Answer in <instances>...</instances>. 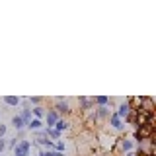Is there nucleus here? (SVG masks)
I'll return each instance as SVG.
<instances>
[{
	"label": "nucleus",
	"mask_w": 156,
	"mask_h": 156,
	"mask_svg": "<svg viewBox=\"0 0 156 156\" xmlns=\"http://www.w3.org/2000/svg\"><path fill=\"white\" fill-rule=\"evenodd\" d=\"M29 150H31V143H29V140L20 139L18 144L12 148V152H14V156H29Z\"/></svg>",
	"instance_id": "1"
},
{
	"label": "nucleus",
	"mask_w": 156,
	"mask_h": 156,
	"mask_svg": "<svg viewBox=\"0 0 156 156\" xmlns=\"http://www.w3.org/2000/svg\"><path fill=\"white\" fill-rule=\"evenodd\" d=\"M55 111H57L58 115H66V113H70V107H68V104H66V100H65V98H57Z\"/></svg>",
	"instance_id": "2"
},
{
	"label": "nucleus",
	"mask_w": 156,
	"mask_h": 156,
	"mask_svg": "<svg viewBox=\"0 0 156 156\" xmlns=\"http://www.w3.org/2000/svg\"><path fill=\"white\" fill-rule=\"evenodd\" d=\"M107 117H109V107H107V105H101V107H98V109L94 111L92 119H94V121H100V119H107Z\"/></svg>",
	"instance_id": "3"
},
{
	"label": "nucleus",
	"mask_w": 156,
	"mask_h": 156,
	"mask_svg": "<svg viewBox=\"0 0 156 156\" xmlns=\"http://www.w3.org/2000/svg\"><path fill=\"white\" fill-rule=\"evenodd\" d=\"M129 111H131V104H129V101H125V104H121L119 107H117L115 115L119 117V119H127V117H129Z\"/></svg>",
	"instance_id": "4"
},
{
	"label": "nucleus",
	"mask_w": 156,
	"mask_h": 156,
	"mask_svg": "<svg viewBox=\"0 0 156 156\" xmlns=\"http://www.w3.org/2000/svg\"><path fill=\"white\" fill-rule=\"evenodd\" d=\"M45 117H47V127H55V123H57L58 119H61L55 109H49L47 113H45Z\"/></svg>",
	"instance_id": "5"
},
{
	"label": "nucleus",
	"mask_w": 156,
	"mask_h": 156,
	"mask_svg": "<svg viewBox=\"0 0 156 156\" xmlns=\"http://www.w3.org/2000/svg\"><path fill=\"white\" fill-rule=\"evenodd\" d=\"M109 125L113 127L115 131H121L123 129V119H119L115 113H109Z\"/></svg>",
	"instance_id": "6"
},
{
	"label": "nucleus",
	"mask_w": 156,
	"mask_h": 156,
	"mask_svg": "<svg viewBox=\"0 0 156 156\" xmlns=\"http://www.w3.org/2000/svg\"><path fill=\"white\" fill-rule=\"evenodd\" d=\"M2 101H4L6 105H12V107H16V105L22 104V100H20L18 96H4V98H2Z\"/></svg>",
	"instance_id": "7"
},
{
	"label": "nucleus",
	"mask_w": 156,
	"mask_h": 156,
	"mask_svg": "<svg viewBox=\"0 0 156 156\" xmlns=\"http://www.w3.org/2000/svg\"><path fill=\"white\" fill-rule=\"evenodd\" d=\"M12 125H14V129H16V131H23V129H26V121H23L20 115H14Z\"/></svg>",
	"instance_id": "8"
},
{
	"label": "nucleus",
	"mask_w": 156,
	"mask_h": 156,
	"mask_svg": "<svg viewBox=\"0 0 156 156\" xmlns=\"http://www.w3.org/2000/svg\"><path fill=\"white\" fill-rule=\"evenodd\" d=\"M27 129H29V131H41V129H43V121H41V119H31V121L27 123Z\"/></svg>",
	"instance_id": "9"
},
{
	"label": "nucleus",
	"mask_w": 156,
	"mask_h": 156,
	"mask_svg": "<svg viewBox=\"0 0 156 156\" xmlns=\"http://www.w3.org/2000/svg\"><path fill=\"white\" fill-rule=\"evenodd\" d=\"M43 131H45V135H47V136H51L53 140H58V139H61V133H58L57 129H53V127H45Z\"/></svg>",
	"instance_id": "10"
},
{
	"label": "nucleus",
	"mask_w": 156,
	"mask_h": 156,
	"mask_svg": "<svg viewBox=\"0 0 156 156\" xmlns=\"http://www.w3.org/2000/svg\"><path fill=\"white\" fill-rule=\"evenodd\" d=\"M20 117H22V119L26 121V127H27V123L31 121V107H23L22 113H20Z\"/></svg>",
	"instance_id": "11"
},
{
	"label": "nucleus",
	"mask_w": 156,
	"mask_h": 156,
	"mask_svg": "<svg viewBox=\"0 0 156 156\" xmlns=\"http://www.w3.org/2000/svg\"><path fill=\"white\" fill-rule=\"evenodd\" d=\"M78 101H80V105H82L84 111H88L92 105H94V100H88V98H78Z\"/></svg>",
	"instance_id": "12"
},
{
	"label": "nucleus",
	"mask_w": 156,
	"mask_h": 156,
	"mask_svg": "<svg viewBox=\"0 0 156 156\" xmlns=\"http://www.w3.org/2000/svg\"><path fill=\"white\" fill-rule=\"evenodd\" d=\"M68 127H70V125H68V123H66V121H65V119H58V121H57V123H55V127H53V129H57V131H58V133H62V131H66V129H68Z\"/></svg>",
	"instance_id": "13"
},
{
	"label": "nucleus",
	"mask_w": 156,
	"mask_h": 156,
	"mask_svg": "<svg viewBox=\"0 0 156 156\" xmlns=\"http://www.w3.org/2000/svg\"><path fill=\"white\" fill-rule=\"evenodd\" d=\"M133 146H135V143H133V140H129V139L121 140V148H123L125 152H131V150H133Z\"/></svg>",
	"instance_id": "14"
},
{
	"label": "nucleus",
	"mask_w": 156,
	"mask_h": 156,
	"mask_svg": "<svg viewBox=\"0 0 156 156\" xmlns=\"http://www.w3.org/2000/svg\"><path fill=\"white\" fill-rule=\"evenodd\" d=\"M92 100H94V101H96V104L100 105V107L109 104V98H107V96H96V98H92Z\"/></svg>",
	"instance_id": "15"
},
{
	"label": "nucleus",
	"mask_w": 156,
	"mask_h": 156,
	"mask_svg": "<svg viewBox=\"0 0 156 156\" xmlns=\"http://www.w3.org/2000/svg\"><path fill=\"white\" fill-rule=\"evenodd\" d=\"M31 113L35 115V119H43V117H45V109L37 105V107H33V109H31Z\"/></svg>",
	"instance_id": "16"
},
{
	"label": "nucleus",
	"mask_w": 156,
	"mask_h": 156,
	"mask_svg": "<svg viewBox=\"0 0 156 156\" xmlns=\"http://www.w3.org/2000/svg\"><path fill=\"white\" fill-rule=\"evenodd\" d=\"M37 156H65V152H57V150H41Z\"/></svg>",
	"instance_id": "17"
},
{
	"label": "nucleus",
	"mask_w": 156,
	"mask_h": 156,
	"mask_svg": "<svg viewBox=\"0 0 156 156\" xmlns=\"http://www.w3.org/2000/svg\"><path fill=\"white\" fill-rule=\"evenodd\" d=\"M27 104H33V105H39V104H41V98H37V96H31V98H29V100H27Z\"/></svg>",
	"instance_id": "18"
},
{
	"label": "nucleus",
	"mask_w": 156,
	"mask_h": 156,
	"mask_svg": "<svg viewBox=\"0 0 156 156\" xmlns=\"http://www.w3.org/2000/svg\"><path fill=\"white\" fill-rule=\"evenodd\" d=\"M16 144H18V139H16V136H14V139H10V143H8V146H10V148H14Z\"/></svg>",
	"instance_id": "19"
},
{
	"label": "nucleus",
	"mask_w": 156,
	"mask_h": 156,
	"mask_svg": "<svg viewBox=\"0 0 156 156\" xmlns=\"http://www.w3.org/2000/svg\"><path fill=\"white\" fill-rule=\"evenodd\" d=\"M4 135H6V125H0V139H4Z\"/></svg>",
	"instance_id": "20"
},
{
	"label": "nucleus",
	"mask_w": 156,
	"mask_h": 156,
	"mask_svg": "<svg viewBox=\"0 0 156 156\" xmlns=\"http://www.w3.org/2000/svg\"><path fill=\"white\" fill-rule=\"evenodd\" d=\"M4 148H6V140L0 139V154H2V150H4Z\"/></svg>",
	"instance_id": "21"
},
{
	"label": "nucleus",
	"mask_w": 156,
	"mask_h": 156,
	"mask_svg": "<svg viewBox=\"0 0 156 156\" xmlns=\"http://www.w3.org/2000/svg\"><path fill=\"white\" fill-rule=\"evenodd\" d=\"M127 156H136V154L133 152V150H131V152H127Z\"/></svg>",
	"instance_id": "22"
},
{
	"label": "nucleus",
	"mask_w": 156,
	"mask_h": 156,
	"mask_svg": "<svg viewBox=\"0 0 156 156\" xmlns=\"http://www.w3.org/2000/svg\"><path fill=\"white\" fill-rule=\"evenodd\" d=\"M0 156H2V154H0Z\"/></svg>",
	"instance_id": "23"
}]
</instances>
